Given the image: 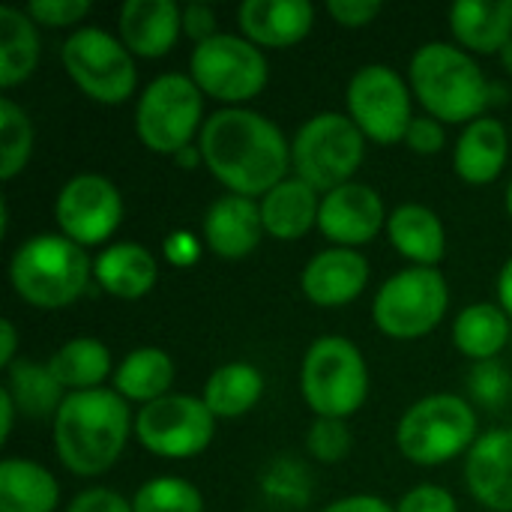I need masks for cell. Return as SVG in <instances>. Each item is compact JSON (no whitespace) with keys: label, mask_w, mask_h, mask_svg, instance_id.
Returning a JSON list of instances; mask_svg holds the SVG:
<instances>
[{"label":"cell","mask_w":512,"mask_h":512,"mask_svg":"<svg viewBox=\"0 0 512 512\" xmlns=\"http://www.w3.org/2000/svg\"><path fill=\"white\" fill-rule=\"evenodd\" d=\"M321 512H396L384 498L378 495H348L333 504H327Z\"/></svg>","instance_id":"44"},{"label":"cell","mask_w":512,"mask_h":512,"mask_svg":"<svg viewBox=\"0 0 512 512\" xmlns=\"http://www.w3.org/2000/svg\"><path fill=\"white\" fill-rule=\"evenodd\" d=\"M351 447H354V441H351V429L345 426V420L315 417V423L309 426L306 450L315 462H321V465L345 462Z\"/></svg>","instance_id":"35"},{"label":"cell","mask_w":512,"mask_h":512,"mask_svg":"<svg viewBox=\"0 0 512 512\" xmlns=\"http://www.w3.org/2000/svg\"><path fill=\"white\" fill-rule=\"evenodd\" d=\"M198 255H201V246H198V240L189 231H174L165 240V258L174 267H192L198 261Z\"/></svg>","instance_id":"43"},{"label":"cell","mask_w":512,"mask_h":512,"mask_svg":"<svg viewBox=\"0 0 512 512\" xmlns=\"http://www.w3.org/2000/svg\"><path fill=\"white\" fill-rule=\"evenodd\" d=\"M93 279L87 249L63 234H33L9 258V282L15 294L36 309L72 306Z\"/></svg>","instance_id":"4"},{"label":"cell","mask_w":512,"mask_h":512,"mask_svg":"<svg viewBox=\"0 0 512 512\" xmlns=\"http://www.w3.org/2000/svg\"><path fill=\"white\" fill-rule=\"evenodd\" d=\"M135 512H204V498L201 492L183 480V477H153L147 480L135 498H132Z\"/></svg>","instance_id":"34"},{"label":"cell","mask_w":512,"mask_h":512,"mask_svg":"<svg viewBox=\"0 0 512 512\" xmlns=\"http://www.w3.org/2000/svg\"><path fill=\"white\" fill-rule=\"evenodd\" d=\"M201 231H204V246L225 261L246 258L249 252L258 249L261 237L267 234L261 222V204L243 195L216 198L204 213Z\"/></svg>","instance_id":"18"},{"label":"cell","mask_w":512,"mask_h":512,"mask_svg":"<svg viewBox=\"0 0 512 512\" xmlns=\"http://www.w3.org/2000/svg\"><path fill=\"white\" fill-rule=\"evenodd\" d=\"M204 126V93L186 72L153 78L135 102V135L159 156L186 150Z\"/></svg>","instance_id":"8"},{"label":"cell","mask_w":512,"mask_h":512,"mask_svg":"<svg viewBox=\"0 0 512 512\" xmlns=\"http://www.w3.org/2000/svg\"><path fill=\"white\" fill-rule=\"evenodd\" d=\"M33 156V123L27 111L0 96V180H15Z\"/></svg>","instance_id":"33"},{"label":"cell","mask_w":512,"mask_h":512,"mask_svg":"<svg viewBox=\"0 0 512 512\" xmlns=\"http://www.w3.org/2000/svg\"><path fill=\"white\" fill-rule=\"evenodd\" d=\"M501 66H504V72L512 75V39L504 45V51H501Z\"/></svg>","instance_id":"49"},{"label":"cell","mask_w":512,"mask_h":512,"mask_svg":"<svg viewBox=\"0 0 512 512\" xmlns=\"http://www.w3.org/2000/svg\"><path fill=\"white\" fill-rule=\"evenodd\" d=\"M498 306L510 315L512 321V258L498 273Z\"/></svg>","instance_id":"47"},{"label":"cell","mask_w":512,"mask_h":512,"mask_svg":"<svg viewBox=\"0 0 512 512\" xmlns=\"http://www.w3.org/2000/svg\"><path fill=\"white\" fill-rule=\"evenodd\" d=\"M507 159H510V132L492 114H483L480 120L468 123L453 150V168L471 186L495 183Z\"/></svg>","instance_id":"21"},{"label":"cell","mask_w":512,"mask_h":512,"mask_svg":"<svg viewBox=\"0 0 512 512\" xmlns=\"http://www.w3.org/2000/svg\"><path fill=\"white\" fill-rule=\"evenodd\" d=\"M240 33L258 48H291L315 27L309 0H246L237 9Z\"/></svg>","instance_id":"19"},{"label":"cell","mask_w":512,"mask_h":512,"mask_svg":"<svg viewBox=\"0 0 512 512\" xmlns=\"http://www.w3.org/2000/svg\"><path fill=\"white\" fill-rule=\"evenodd\" d=\"M90 3L87 0H30L24 6V12L42 24V27H72L78 21H84L90 15Z\"/></svg>","instance_id":"37"},{"label":"cell","mask_w":512,"mask_h":512,"mask_svg":"<svg viewBox=\"0 0 512 512\" xmlns=\"http://www.w3.org/2000/svg\"><path fill=\"white\" fill-rule=\"evenodd\" d=\"M408 84L429 117L441 123H474L492 105V81L468 54L453 42H426L414 51Z\"/></svg>","instance_id":"3"},{"label":"cell","mask_w":512,"mask_h":512,"mask_svg":"<svg viewBox=\"0 0 512 512\" xmlns=\"http://www.w3.org/2000/svg\"><path fill=\"white\" fill-rule=\"evenodd\" d=\"M507 213H510V219H512V180H510V186H507Z\"/></svg>","instance_id":"50"},{"label":"cell","mask_w":512,"mask_h":512,"mask_svg":"<svg viewBox=\"0 0 512 512\" xmlns=\"http://www.w3.org/2000/svg\"><path fill=\"white\" fill-rule=\"evenodd\" d=\"M183 33H186L195 45L213 39V36L219 33V30H216V12H213L207 3H189V6H183Z\"/></svg>","instance_id":"42"},{"label":"cell","mask_w":512,"mask_h":512,"mask_svg":"<svg viewBox=\"0 0 512 512\" xmlns=\"http://www.w3.org/2000/svg\"><path fill=\"white\" fill-rule=\"evenodd\" d=\"M189 78L198 90L225 108H243L270 81V63L264 51L237 33H216L189 54Z\"/></svg>","instance_id":"11"},{"label":"cell","mask_w":512,"mask_h":512,"mask_svg":"<svg viewBox=\"0 0 512 512\" xmlns=\"http://www.w3.org/2000/svg\"><path fill=\"white\" fill-rule=\"evenodd\" d=\"M15 414H18V408H15V402H12V396L0 387V417H3V426H0V444H6V441H9L12 426H15Z\"/></svg>","instance_id":"46"},{"label":"cell","mask_w":512,"mask_h":512,"mask_svg":"<svg viewBox=\"0 0 512 512\" xmlns=\"http://www.w3.org/2000/svg\"><path fill=\"white\" fill-rule=\"evenodd\" d=\"M96 285L117 300H141L156 288L159 264L138 243H111L93 261Z\"/></svg>","instance_id":"23"},{"label":"cell","mask_w":512,"mask_h":512,"mask_svg":"<svg viewBox=\"0 0 512 512\" xmlns=\"http://www.w3.org/2000/svg\"><path fill=\"white\" fill-rule=\"evenodd\" d=\"M120 42L132 57H165L183 33V6L174 0H126L120 6Z\"/></svg>","instance_id":"20"},{"label":"cell","mask_w":512,"mask_h":512,"mask_svg":"<svg viewBox=\"0 0 512 512\" xmlns=\"http://www.w3.org/2000/svg\"><path fill=\"white\" fill-rule=\"evenodd\" d=\"M216 435V417L198 396L171 393L144 405L135 417V441L159 459L201 456Z\"/></svg>","instance_id":"13"},{"label":"cell","mask_w":512,"mask_h":512,"mask_svg":"<svg viewBox=\"0 0 512 512\" xmlns=\"http://www.w3.org/2000/svg\"><path fill=\"white\" fill-rule=\"evenodd\" d=\"M135 435L129 402L108 387L69 393L54 417V450L75 477H99L117 465Z\"/></svg>","instance_id":"2"},{"label":"cell","mask_w":512,"mask_h":512,"mask_svg":"<svg viewBox=\"0 0 512 512\" xmlns=\"http://www.w3.org/2000/svg\"><path fill=\"white\" fill-rule=\"evenodd\" d=\"M300 393L315 417H354L369 396V369L363 351L345 336L315 339L300 366Z\"/></svg>","instance_id":"6"},{"label":"cell","mask_w":512,"mask_h":512,"mask_svg":"<svg viewBox=\"0 0 512 512\" xmlns=\"http://www.w3.org/2000/svg\"><path fill=\"white\" fill-rule=\"evenodd\" d=\"M114 390L126 402L150 405L156 399L171 396L174 384V360L162 348H135L114 369Z\"/></svg>","instance_id":"27"},{"label":"cell","mask_w":512,"mask_h":512,"mask_svg":"<svg viewBox=\"0 0 512 512\" xmlns=\"http://www.w3.org/2000/svg\"><path fill=\"white\" fill-rule=\"evenodd\" d=\"M387 207L384 198L360 180H351L321 198L318 213V231L342 249H360L378 240V234L387 228Z\"/></svg>","instance_id":"15"},{"label":"cell","mask_w":512,"mask_h":512,"mask_svg":"<svg viewBox=\"0 0 512 512\" xmlns=\"http://www.w3.org/2000/svg\"><path fill=\"white\" fill-rule=\"evenodd\" d=\"M174 159H177V165H183V168H195L198 162H204V159H201V150H198V144H189V147H186V150H180Z\"/></svg>","instance_id":"48"},{"label":"cell","mask_w":512,"mask_h":512,"mask_svg":"<svg viewBox=\"0 0 512 512\" xmlns=\"http://www.w3.org/2000/svg\"><path fill=\"white\" fill-rule=\"evenodd\" d=\"M3 390L12 396L18 414L30 417V420H45V417H57L63 399L69 396L60 381L54 378V372L48 369V363H36V360H24L18 357L9 369H6V384Z\"/></svg>","instance_id":"31"},{"label":"cell","mask_w":512,"mask_h":512,"mask_svg":"<svg viewBox=\"0 0 512 512\" xmlns=\"http://www.w3.org/2000/svg\"><path fill=\"white\" fill-rule=\"evenodd\" d=\"M396 512H459V504L444 486L423 483L402 495V501L396 504Z\"/></svg>","instance_id":"38"},{"label":"cell","mask_w":512,"mask_h":512,"mask_svg":"<svg viewBox=\"0 0 512 512\" xmlns=\"http://www.w3.org/2000/svg\"><path fill=\"white\" fill-rule=\"evenodd\" d=\"M39 66L36 21L18 6H0V87L24 84Z\"/></svg>","instance_id":"29"},{"label":"cell","mask_w":512,"mask_h":512,"mask_svg":"<svg viewBox=\"0 0 512 512\" xmlns=\"http://www.w3.org/2000/svg\"><path fill=\"white\" fill-rule=\"evenodd\" d=\"M366 159V135L348 114H312L291 138L294 177L306 180L315 192H333L354 180Z\"/></svg>","instance_id":"7"},{"label":"cell","mask_w":512,"mask_h":512,"mask_svg":"<svg viewBox=\"0 0 512 512\" xmlns=\"http://www.w3.org/2000/svg\"><path fill=\"white\" fill-rule=\"evenodd\" d=\"M468 390L474 405L480 408H501L512 393V378L510 372L498 363V360H483L474 363L471 375H468Z\"/></svg>","instance_id":"36"},{"label":"cell","mask_w":512,"mask_h":512,"mask_svg":"<svg viewBox=\"0 0 512 512\" xmlns=\"http://www.w3.org/2000/svg\"><path fill=\"white\" fill-rule=\"evenodd\" d=\"M54 219L60 234L81 249L102 246L123 222V195L102 174H75L57 192Z\"/></svg>","instance_id":"14"},{"label":"cell","mask_w":512,"mask_h":512,"mask_svg":"<svg viewBox=\"0 0 512 512\" xmlns=\"http://www.w3.org/2000/svg\"><path fill=\"white\" fill-rule=\"evenodd\" d=\"M465 483L480 507L512 512V429H489L465 456Z\"/></svg>","instance_id":"17"},{"label":"cell","mask_w":512,"mask_h":512,"mask_svg":"<svg viewBox=\"0 0 512 512\" xmlns=\"http://www.w3.org/2000/svg\"><path fill=\"white\" fill-rule=\"evenodd\" d=\"M366 285H369V261L360 255V249L330 246L312 255L300 273L303 297L324 309L354 303Z\"/></svg>","instance_id":"16"},{"label":"cell","mask_w":512,"mask_h":512,"mask_svg":"<svg viewBox=\"0 0 512 512\" xmlns=\"http://www.w3.org/2000/svg\"><path fill=\"white\" fill-rule=\"evenodd\" d=\"M387 237L414 267H435L447 255L444 222L426 204H399L387 219Z\"/></svg>","instance_id":"25"},{"label":"cell","mask_w":512,"mask_h":512,"mask_svg":"<svg viewBox=\"0 0 512 512\" xmlns=\"http://www.w3.org/2000/svg\"><path fill=\"white\" fill-rule=\"evenodd\" d=\"M264 396V375L252 363H225L204 384V405L216 420H234L249 414Z\"/></svg>","instance_id":"28"},{"label":"cell","mask_w":512,"mask_h":512,"mask_svg":"<svg viewBox=\"0 0 512 512\" xmlns=\"http://www.w3.org/2000/svg\"><path fill=\"white\" fill-rule=\"evenodd\" d=\"M48 369L54 372V378L60 381V387L66 393H87V390H99L105 384V378L111 372V351L93 339V336H78L63 342L51 357H48Z\"/></svg>","instance_id":"30"},{"label":"cell","mask_w":512,"mask_h":512,"mask_svg":"<svg viewBox=\"0 0 512 512\" xmlns=\"http://www.w3.org/2000/svg\"><path fill=\"white\" fill-rule=\"evenodd\" d=\"M198 150L204 168L228 189V195L255 201L282 183L291 168V144L285 132L267 114L252 108L213 111L198 132Z\"/></svg>","instance_id":"1"},{"label":"cell","mask_w":512,"mask_h":512,"mask_svg":"<svg viewBox=\"0 0 512 512\" xmlns=\"http://www.w3.org/2000/svg\"><path fill=\"white\" fill-rule=\"evenodd\" d=\"M66 512H135L132 501L117 495L114 489H84L72 498Z\"/></svg>","instance_id":"41"},{"label":"cell","mask_w":512,"mask_h":512,"mask_svg":"<svg viewBox=\"0 0 512 512\" xmlns=\"http://www.w3.org/2000/svg\"><path fill=\"white\" fill-rule=\"evenodd\" d=\"M57 504L60 486L48 468L18 456L0 462V512H54Z\"/></svg>","instance_id":"26"},{"label":"cell","mask_w":512,"mask_h":512,"mask_svg":"<svg viewBox=\"0 0 512 512\" xmlns=\"http://www.w3.org/2000/svg\"><path fill=\"white\" fill-rule=\"evenodd\" d=\"M60 60L75 87L99 105H123L138 90L132 51L102 27H78L66 36Z\"/></svg>","instance_id":"10"},{"label":"cell","mask_w":512,"mask_h":512,"mask_svg":"<svg viewBox=\"0 0 512 512\" xmlns=\"http://www.w3.org/2000/svg\"><path fill=\"white\" fill-rule=\"evenodd\" d=\"M477 429V408L468 399L456 393H432L402 414L396 426V447L408 462L438 468L456 456H468L480 438Z\"/></svg>","instance_id":"5"},{"label":"cell","mask_w":512,"mask_h":512,"mask_svg":"<svg viewBox=\"0 0 512 512\" xmlns=\"http://www.w3.org/2000/svg\"><path fill=\"white\" fill-rule=\"evenodd\" d=\"M453 342L474 363L495 360L510 342V315L498 303H471L456 315Z\"/></svg>","instance_id":"32"},{"label":"cell","mask_w":512,"mask_h":512,"mask_svg":"<svg viewBox=\"0 0 512 512\" xmlns=\"http://www.w3.org/2000/svg\"><path fill=\"white\" fill-rule=\"evenodd\" d=\"M258 204H261L264 231L273 240H285V243L303 240L312 228H318L321 198L300 177H285Z\"/></svg>","instance_id":"24"},{"label":"cell","mask_w":512,"mask_h":512,"mask_svg":"<svg viewBox=\"0 0 512 512\" xmlns=\"http://www.w3.org/2000/svg\"><path fill=\"white\" fill-rule=\"evenodd\" d=\"M447 306L450 288L444 273L438 267H408L378 288L372 300V321L384 336L414 342L444 321Z\"/></svg>","instance_id":"9"},{"label":"cell","mask_w":512,"mask_h":512,"mask_svg":"<svg viewBox=\"0 0 512 512\" xmlns=\"http://www.w3.org/2000/svg\"><path fill=\"white\" fill-rule=\"evenodd\" d=\"M381 3L378 0H327V12L336 24L348 27V30H357V27H366L372 24L378 15H381Z\"/></svg>","instance_id":"40"},{"label":"cell","mask_w":512,"mask_h":512,"mask_svg":"<svg viewBox=\"0 0 512 512\" xmlns=\"http://www.w3.org/2000/svg\"><path fill=\"white\" fill-rule=\"evenodd\" d=\"M411 84L387 63H366L348 81V117L381 147L402 144L411 123H414V102Z\"/></svg>","instance_id":"12"},{"label":"cell","mask_w":512,"mask_h":512,"mask_svg":"<svg viewBox=\"0 0 512 512\" xmlns=\"http://www.w3.org/2000/svg\"><path fill=\"white\" fill-rule=\"evenodd\" d=\"M15 348H18V330L12 321H3L0 324V366L9 369L18 357H15Z\"/></svg>","instance_id":"45"},{"label":"cell","mask_w":512,"mask_h":512,"mask_svg":"<svg viewBox=\"0 0 512 512\" xmlns=\"http://www.w3.org/2000/svg\"><path fill=\"white\" fill-rule=\"evenodd\" d=\"M405 144H408L414 153H420V156H435V153H441L444 144H447V129H444L441 120H435V117H429V114L414 117V123H411V129H408V135H405Z\"/></svg>","instance_id":"39"},{"label":"cell","mask_w":512,"mask_h":512,"mask_svg":"<svg viewBox=\"0 0 512 512\" xmlns=\"http://www.w3.org/2000/svg\"><path fill=\"white\" fill-rule=\"evenodd\" d=\"M447 21L468 54H501L512 39V0H456Z\"/></svg>","instance_id":"22"}]
</instances>
